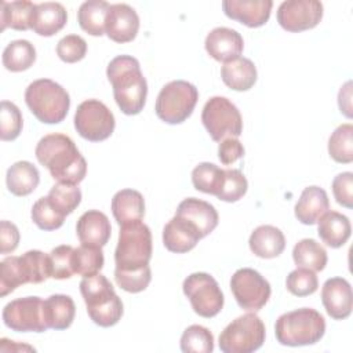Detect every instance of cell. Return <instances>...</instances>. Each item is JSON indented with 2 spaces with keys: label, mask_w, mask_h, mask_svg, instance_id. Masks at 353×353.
I'll return each mask as SVG.
<instances>
[{
  "label": "cell",
  "mask_w": 353,
  "mask_h": 353,
  "mask_svg": "<svg viewBox=\"0 0 353 353\" xmlns=\"http://www.w3.org/2000/svg\"><path fill=\"white\" fill-rule=\"evenodd\" d=\"M34 154L58 182L79 185L87 174L85 159L68 135L54 132L43 137L36 145Z\"/></svg>",
  "instance_id": "cell-1"
},
{
  "label": "cell",
  "mask_w": 353,
  "mask_h": 353,
  "mask_svg": "<svg viewBox=\"0 0 353 353\" xmlns=\"http://www.w3.org/2000/svg\"><path fill=\"white\" fill-rule=\"evenodd\" d=\"M106 76L120 110L128 116L138 114L148 95V83L141 72L139 61L131 55H119L109 62Z\"/></svg>",
  "instance_id": "cell-2"
},
{
  "label": "cell",
  "mask_w": 353,
  "mask_h": 353,
  "mask_svg": "<svg viewBox=\"0 0 353 353\" xmlns=\"http://www.w3.org/2000/svg\"><path fill=\"white\" fill-rule=\"evenodd\" d=\"M80 292L90 319L99 327H112L123 316V302L114 292L112 283L101 273L83 277Z\"/></svg>",
  "instance_id": "cell-3"
},
{
  "label": "cell",
  "mask_w": 353,
  "mask_h": 353,
  "mask_svg": "<svg viewBox=\"0 0 353 353\" xmlns=\"http://www.w3.org/2000/svg\"><path fill=\"white\" fill-rule=\"evenodd\" d=\"M325 332L324 317L312 307H301L281 314L274 324L279 343L284 346H306L317 343Z\"/></svg>",
  "instance_id": "cell-4"
},
{
  "label": "cell",
  "mask_w": 353,
  "mask_h": 353,
  "mask_svg": "<svg viewBox=\"0 0 353 353\" xmlns=\"http://www.w3.org/2000/svg\"><path fill=\"white\" fill-rule=\"evenodd\" d=\"M25 102L34 117L46 124L61 123L70 106L68 91L50 79L30 83L25 91Z\"/></svg>",
  "instance_id": "cell-5"
},
{
  "label": "cell",
  "mask_w": 353,
  "mask_h": 353,
  "mask_svg": "<svg viewBox=\"0 0 353 353\" xmlns=\"http://www.w3.org/2000/svg\"><path fill=\"white\" fill-rule=\"evenodd\" d=\"M152 233L141 219L120 225L114 263L119 270H137L149 265Z\"/></svg>",
  "instance_id": "cell-6"
},
{
  "label": "cell",
  "mask_w": 353,
  "mask_h": 353,
  "mask_svg": "<svg viewBox=\"0 0 353 353\" xmlns=\"http://www.w3.org/2000/svg\"><path fill=\"white\" fill-rule=\"evenodd\" d=\"M199 99L197 88L185 80L167 83L156 99V114L168 124L183 123L192 113Z\"/></svg>",
  "instance_id": "cell-7"
},
{
  "label": "cell",
  "mask_w": 353,
  "mask_h": 353,
  "mask_svg": "<svg viewBox=\"0 0 353 353\" xmlns=\"http://www.w3.org/2000/svg\"><path fill=\"white\" fill-rule=\"evenodd\" d=\"M266 336L263 321L255 313L234 319L219 335V349L223 353H252L258 350Z\"/></svg>",
  "instance_id": "cell-8"
},
{
  "label": "cell",
  "mask_w": 353,
  "mask_h": 353,
  "mask_svg": "<svg viewBox=\"0 0 353 353\" xmlns=\"http://www.w3.org/2000/svg\"><path fill=\"white\" fill-rule=\"evenodd\" d=\"M201 121L215 142L243 132V119L237 106L225 97L210 98L201 112Z\"/></svg>",
  "instance_id": "cell-9"
},
{
  "label": "cell",
  "mask_w": 353,
  "mask_h": 353,
  "mask_svg": "<svg viewBox=\"0 0 353 353\" xmlns=\"http://www.w3.org/2000/svg\"><path fill=\"white\" fill-rule=\"evenodd\" d=\"M182 288L196 314L211 319L222 310L223 294L211 274L204 272L192 273L183 280Z\"/></svg>",
  "instance_id": "cell-10"
},
{
  "label": "cell",
  "mask_w": 353,
  "mask_h": 353,
  "mask_svg": "<svg viewBox=\"0 0 353 353\" xmlns=\"http://www.w3.org/2000/svg\"><path fill=\"white\" fill-rule=\"evenodd\" d=\"M114 116L110 109L98 99L81 102L74 114V127L79 135L91 142L108 139L114 131Z\"/></svg>",
  "instance_id": "cell-11"
},
{
  "label": "cell",
  "mask_w": 353,
  "mask_h": 353,
  "mask_svg": "<svg viewBox=\"0 0 353 353\" xmlns=\"http://www.w3.org/2000/svg\"><path fill=\"white\" fill-rule=\"evenodd\" d=\"M230 290L237 305L248 312L261 310L272 294L269 281L251 268H241L233 273Z\"/></svg>",
  "instance_id": "cell-12"
},
{
  "label": "cell",
  "mask_w": 353,
  "mask_h": 353,
  "mask_svg": "<svg viewBox=\"0 0 353 353\" xmlns=\"http://www.w3.org/2000/svg\"><path fill=\"white\" fill-rule=\"evenodd\" d=\"M3 321L17 332H44L48 330L40 296H25L8 302L3 309Z\"/></svg>",
  "instance_id": "cell-13"
},
{
  "label": "cell",
  "mask_w": 353,
  "mask_h": 353,
  "mask_svg": "<svg viewBox=\"0 0 353 353\" xmlns=\"http://www.w3.org/2000/svg\"><path fill=\"white\" fill-rule=\"evenodd\" d=\"M323 18V4L317 0H287L277 8V22L287 32L313 29Z\"/></svg>",
  "instance_id": "cell-14"
},
{
  "label": "cell",
  "mask_w": 353,
  "mask_h": 353,
  "mask_svg": "<svg viewBox=\"0 0 353 353\" xmlns=\"http://www.w3.org/2000/svg\"><path fill=\"white\" fill-rule=\"evenodd\" d=\"M138 29L139 17L131 6L125 3L110 4L105 23V33L110 40L116 43L132 41Z\"/></svg>",
  "instance_id": "cell-15"
},
{
  "label": "cell",
  "mask_w": 353,
  "mask_h": 353,
  "mask_svg": "<svg viewBox=\"0 0 353 353\" xmlns=\"http://www.w3.org/2000/svg\"><path fill=\"white\" fill-rule=\"evenodd\" d=\"M321 302L328 316L334 320L347 319L353 307V294L349 281L343 277L325 280L321 288Z\"/></svg>",
  "instance_id": "cell-16"
},
{
  "label": "cell",
  "mask_w": 353,
  "mask_h": 353,
  "mask_svg": "<svg viewBox=\"0 0 353 353\" xmlns=\"http://www.w3.org/2000/svg\"><path fill=\"white\" fill-rule=\"evenodd\" d=\"M272 0H225L223 12L228 18L239 21L248 28H259L269 21Z\"/></svg>",
  "instance_id": "cell-17"
},
{
  "label": "cell",
  "mask_w": 353,
  "mask_h": 353,
  "mask_svg": "<svg viewBox=\"0 0 353 353\" xmlns=\"http://www.w3.org/2000/svg\"><path fill=\"white\" fill-rule=\"evenodd\" d=\"M205 50L210 57L219 62H229L240 57L244 48L241 34L230 28H215L205 37Z\"/></svg>",
  "instance_id": "cell-18"
},
{
  "label": "cell",
  "mask_w": 353,
  "mask_h": 353,
  "mask_svg": "<svg viewBox=\"0 0 353 353\" xmlns=\"http://www.w3.org/2000/svg\"><path fill=\"white\" fill-rule=\"evenodd\" d=\"M175 215L189 221L200 233L201 239L208 236L218 225V212L215 207L204 200L188 197L182 200L176 208Z\"/></svg>",
  "instance_id": "cell-19"
},
{
  "label": "cell",
  "mask_w": 353,
  "mask_h": 353,
  "mask_svg": "<svg viewBox=\"0 0 353 353\" xmlns=\"http://www.w3.org/2000/svg\"><path fill=\"white\" fill-rule=\"evenodd\" d=\"M76 233L83 245L102 248L110 239V221L103 212L98 210H88L79 218Z\"/></svg>",
  "instance_id": "cell-20"
},
{
  "label": "cell",
  "mask_w": 353,
  "mask_h": 353,
  "mask_svg": "<svg viewBox=\"0 0 353 353\" xmlns=\"http://www.w3.org/2000/svg\"><path fill=\"white\" fill-rule=\"evenodd\" d=\"M201 239L197 229L186 219L175 215L163 229L164 247L176 254H185L196 247Z\"/></svg>",
  "instance_id": "cell-21"
},
{
  "label": "cell",
  "mask_w": 353,
  "mask_h": 353,
  "mask_svg": "<svg viewBox=\"0 0 353 353\" xmlns=\"http://www.w3.org/2000/svg\"><path fill=\"white\" fill-rule=\"evenodd\" d=\"M66 21L68 14L61 3L46 1L36 4L32 15L30 29H33V32L39 36L50 37L58 33L66 25Z\"/></svg>",
  "instance_id": "cell-22"
},
{
  "label": "cell",
  "mask_w": 353,
  "mask_h": 353,
  "mask_svg": "<svg viewBox=\"0 0 353 353\" xmlns=\"http://www.w3.org/2000/svg\"><path fill=\"white\" fill-rule=\"evenodd\" d=\"M330 208V200L325 190L320 186H307L301 193L295 204V216L303 225H314L320 216Z\"/></svg>",
  "instance_id": "cell-23"
},
{
  "label": "cell",
  "mask_w": 353,
  "mask_h": 353,
  "mask_svg": "<svg viewBox=\"0 0 353 353\" xmlns=\"http://www.w3.org/2000/svg\"><path fill=\"white\" fill-rule=\"evenodd\" d=\"M250 250L254 255L265 259L279 256L285 248L283 232L272 225H261L250 236Z\"/></svg>",
  "instance_id": "cell-24"
},
{
  "label": "cell",
  "mask_w": 353,
  "mask_h": 353,
  "mask_svg": "<svg viewBox=\"0 0 353 353\" xmlns=\"http://www.w3.org/2000/svg\"><path fill=\"white\" fill-rule=\"evenodd\" d=\"M317 222L319 237L325 245L331 248H339L349 240L352 226L346 215L336 211H327L320 216Z\"/></svg>",
  "instance_id": "cell-25"
},
{
  "label": "cell",
  "mask_w": 353,
  "mask_h": 353,
  "mask_svg": "<svg viewBox=\"0 0 353 353\" xmlns=\"http://www.w3.org/2000/svg\"><path fill=\"white\" fill-rule=\"evenodd\" d=\"M76 306L69 295L55 294L43 301V316L48 328L66 330L72 325Z\"/></svg>",
  "instance_id": "cell-26"
},
{
  "label": "cell",
  "mask_w": 353,
  "mask_h": 353,
  "mask_svg": "<svg viewBox=\"0 0 353 353\" xmlns=\"http://www.w3.org/2000/svg\"><path fill=\"white\" fill-rule=\"evenodd\" d=\"M256 68L248 58L239 57L221 68L222 81L234 91H247L256 81Z\"/></svg>",
  "instance_id": "cell-27"
},
{
  "label": "cell",
  "mask_w": 353,
  "mask_h": 353,
  "mask_svg": "<svg viewBox=\"0 0 353 353\" xmlns=\"http://www.w3.org/2000/svg\"><path fill=\"white\" fill-rule=\"evenodd\" d=\"M112 212L119 225L139 221L145 215L143 196L134 189H121L112 199Z\"/></svg>",
  "instance_id": "cell-28"
},
{
  "label": "cell",
  "mask_w": 353,
  "mask_h": 353,
  "mask_svg": "<svg viewBox=\"0 0 353 353\" xmlns=\"http://www.w3.org/2000/svg\"><path fill=\"white\" fill-rule=\"evenodd\" d=\"M8 190L18 197L30 194L40 182V174L36 165L30 161H17L8 170L6 175Z\"/></svg>",
  "instance_id": "cell-29"
},
{
  "label": "cell",
  "mask_w": 353,
  "mask_h": 353,
  "mask_svg": "<svg viewBox=\"0 0 353 353\" xmlns=\"http://www.w3.org/2000/svg\"><path fill=\"white\" fill-rule=\"evenodd\" d=\"M109 7L110 4L103 0L84 1L77 11V22L80 28L91 36H102L105 33Z\"/></svg>",
  "instance_id": "cell-30"
},
{
  "label": "cell",
  "mask_w": 353,
  "mask_h": 353,
  "mask_svg": "<svg viewBox=\"0 0 353 353\" xmlns=\"http://www.w3.org/2000/svg\"><path fill=\"white\" fill-rule=\"evenodd\" d=\"M292 258L298 268L320 272L325 268L328 256L325 248L313 239L299 240L292 250Z\"/></svg>",
  "instance_id": "cell-31"
},
{
  "label": "cell",
  "mask_w": 353,
  "mask_h": 353,
  "mask_svg": "<svg viewBox=\"0 0 353 353\" xmlns=\"http://www.w3.org/2000/svg\"><path fill=\"white\" fill-rule=\"evenodd\" d=\"M36 4L32 1H1L0 10V22H1V32L7 28L15 30H28L30 29L32 15L34 11Z\"/></svg>",
  "instance_id": "cell-32"
},
{
  "label": "cell",
  "mask_w": 353,
  "mask_h": 353,
  "mask_svg": "<svg viewBox=\"0 0 353 353\" xmlns=\"http://www.w3.org/2000/svg\"><path fill=\"white\" fill-rule=\"evenodd\" d=\"M36 61L34 46L28 40H14L3 51V65L10 72L29 69Z\"/></svg>",
  "instance_id": "cell-33"
},
{
  "label": "cell",
  "mask_w": 353,
  "mask_h": 353,
  "mask_svg": "<svg viewBox=\"0 0 353 353\" xmlns=\"http://www.w3.org/2000/svg\"><path fill=\"white\" fill-rule=\"evenodd\" d=\"M19 265L23 273L25 284H40L46 281L48 277H51L48 255L39 250H30L22 254L19 256Z\"/></svg>",
  "instance_id": "cell-34"
},
{
  "label": "cell",
  "mask_w": 353,
  "mask_h": 353,
  "mask_svg": "<svg viewBox=\"0 0 353 353\" xmlns=\"http://www.w3.org/2000/svg\"><path fill=\"white\" fill-rule=\"evenodd\" d=\"M328 153L332 160L342 164L353 161V125H339L328 139Z\"/></svg>",
  "instance_id": "cell-35"
},
{
  "label": "cell",
  "mask_w": 353,
  "mask_h": 353,
  "mask_svg": "<svg viewBox=\"0 0 353 353\" xmlns=\"http://www.w3.org/2000/svg\"><path fill=\"white\" fill-rule=\"evenodd\" d=\"M103 252L101 247L91 245H80L73 250V270L74 274H80L83 277H90L103 268Z\"/></svg>",
  "instance_id": "cell-36"
},
{
  "label": "cell",
  "mask_w": 353,
  "mask_h": 353,
  "mask_svg": "<svg viewBox=\"0 0 353 353\" xmlns=\"http://www.w3.org/2000/svg\"><path fill=\"white\" fill-rule=\"evenodd\" d=\"M52 207L63 216L72 214L81 201V190L77 185L72 183H55L47 194Z\"/></svg>",
  "instance_id": "cell-37"
},
{
  "label": "cell",
  "mask_w": 353,
  "mask_h": 353,
  "mask_svg": "<svg viewBox=\"0 0 353 353\" xmlns=\"http://www.w3.org/2000/svg\"><path fill=\"white\" fill-rule=\"evenodd\" d=\"M223 170L212 163H200L192 171V183L196 190L216 196L222 183Z\"/></svg>",
  "instance_id": "cell-38"
},
{
  "label": "cell",
  "mask_w": 353,
  "mask_h": 353,
  "mask_svg": "<svg viewBox=\"0 0 353 353\" xmlns=\"http://www.w3.org/2000/svg\"><path fill=\"white\" fill-rule=\"evenodd\" d=\"M181 350L185 353H211L214 350V335L208 328L193 324L181 336Z\"/></svg>",
  "instance_id": "cell-39"
},
{
  "label": "cell",
  "mask_w": 353,
  "mask_h": 353,
  "mask_svg": "<svg viewBox=\"0 0 353 353\" xmlns=\"http://www.w3.org/2000/svg\"><path fill=\"white\" fill-rule=\"evenodd\" d=\"M248 189V182L240 170H223V178L216 197L222 201L234 203L240 200Z\"/></svg>",
  "instance_id": "cell-40"
},
{
  "label": "cell",
  "mask_w": 353,
  "mask_h": 353,
  "mask_svg": "<svg viewBox=\"0 0 353 353\" xmlns=\"http://www.w3.org/2000/svg\"><path fill=\"white\" fill-rule=\"evenodd\" d=\"M32 221L36 223V226L41 230H55L59 229L63 222L65 216L59 214L52 204L50 203L48 197H40L32 207Z\"/></svg>",
  "instance_id": "cell-41"
},
{
  "label": "cell",
  "mask_w": 353,
  "mask_h": 353,
  "mask_svg": "<svg viewBox=\"0 0 353 353\" xmlns=\"http://www.w3.org/2000/svg\"><path fill=\"white\" fill-rule=\"evenodd\" d=\"M73 247L72 245H58L48 254L51 277L55 280L70 279L74 274L73 270Z\"/></svg>",
  "instance_id": "cell-42"
},
{
  "label": "cell",
  "mask_w": 353,
  "mask_h": 353,
  "mask_svg": "<svg viewBox=\"0 0 353 353\" xmlns=\"http://www.w3.org/2000/svg\"><path fill=\"white\" fill-rule=\"evenodd\" d=\"M285 287L295 296H307L317 291L319 279L316 276V272L296 268L287 276Z\"/></svg>",
  "instance_id": "cell-43"
},
{
  "label": "cell",
  "mask_w": 353,
  "mask_h": 353,
  "mask_svg": "<svg viewBox=\"0 0 353 353\" xmlns=\"http://www.w3.org/2000/svg\"><path fill=\"white\" fill-rule=\"evenodd\" d=\"M0 137L1 141H14L22 131V114L12 102L3 101L0 109Z\"/></svg>",
  "instance_id": "cell-44"
},
{
  "label": "cell",
  "mask_w": 353,
  "mask_h": 353,
  "mask_svg": "<svg viewBox=\"0 0 353 353\" xmlns=\"http://www.w3.org/2000/svg\"><path fill=\"white\" fill-rule=\"evenodd\" d=\"M25 284L19 256H7L0 263V295L6 296L17 287Z\"/></svg>",
  "instance_id": "cell-45"
},
{
  "label": "cell",
  "mask_w": 353,
  "mask_h": 353,
  "mask_svg": "<svg viewBox=\"0 0 353 353\" xmlns=\"http://www.w3.org/2000/svg\"><path fill=\"white\" fill-rule=\"evenodd\" d=\"M114 280L117 283V285L131 294H137L141 292L143 290H146V287L149 285L150 280H152V272H150V266H145L142 269H137V270H119L114 269Z\"/></svg>",
  "instance_id": "cell-46"
},
{
  "label": "cell",
  "mask_w": 353,
  "mask_h": 353,
  "mask_svg": "<svg viewBox=\"0 0 353 353\" xmlns=\"http://www.w3.org/2000/svg\"><path fill=\"white\" fill-rule=\"evenodd\" d=\"M87 52V43L79 34H68L57 44V54L61 61L74 63L81 61Z\"/></svg>",
  "instance_id": "cell-47"
},
{
  "label": "cell",
  "mask_w": 353,
  "mask_h": 353,
  "mask_svg": "<svg viewBox=\"0 0 353 353\" xmlns=\"http://www.w3.org/2000/svg\"><path fill=\"white\" fill-rule=\"evenodd\" d=\"M332 193L338 204L353 207V174L350 171L338 174L332 181Z\"/></svg>",
  "instance_id": "cell-48"
},
{
  "label": "cell",
  "mask_w": 353,
  "mask_h": 353,
  "mask_svg": "<svg viewBox=\"0 0 353 353\" xmlns=\"http://www.w3.org/2000/svg\"><path fill=\"white\" fill-rule=\"evenodd\" d=\"M244 156V148L237 138L228 137L219 142L218 157L222 164L230 165Z\"/></svg>",
  "instance_id": "cell-49"
},
{
  "label": "cell",
  "mask_w": 353,
  "mask_h": 353,
  "mask_svg": "<svg viewBox=\"0 0 353 353\" xmlns=\"http://www.w3.org/2000/svg\"><path fill=\"white\" fill-rule=\"evenodd\" d=\"M19 243V230L10 221H1L0 223V252H12Z\"/></svg>",
  "instance_id": "cell-50"
},
{
  "label": "cell",
  "mask_w": 353,
  "mask_h": 353,
  "mask_svg": "<svg viewBox=\"0 0 353 353\" xmlns=\"http://www.w3.org/2000/svg\"><path fill=\"white\" fill-rule=\"evenodd\" d=\"M338 105L341 109V113H343L346 117H352V81H346L338 94Z\"/></svg>",
  "instance_id": "cell-51"
}]
</instances>
